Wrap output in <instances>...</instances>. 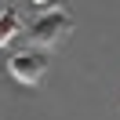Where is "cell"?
Listing matches in <instances>:
<instances>
[{
  "mask_svg": "<svg viewBox=\"0 0 120 120\" xmlns=\"http://www.w3.org/2000/svg\"><path fill=\"white\" fill-rule=\"evenodd\" d=\"M69 29H73V18H69L62 8H55V11H40V15L29 22L26 37L33 40V47H55Z\"/></svg>",
  "mask_w": 120,
  "mask_h": 120,
  "instance_id": "obj_1",
  "label": "cell"
},
{
  "mask_svg": "<svg viewBox=\"0 0 120 120\" xmlns=\"http://www.w3.org/2000/svg\"><path fill=\"white\" fill-rule=\"evenodd\" d=\"M8 73L15 76L18 84H40V80H44V73H47V58H44V51H40V47L18 51V55H11Z\"/></svg>",
  "mask_w": 120,
  "mask_h": 120,
  "instance_id": "obj_2",
  "label": "cell"
},
{
  "mask_svg": "<svg viewBox=\"0 0 120 120\" xmlns=\"http://www.w3.org/2000/svg\"><path fill=\"white\" fill-rule=\"evenodd\" d=\"M18 33H22V18H18V11H15V8H4V11H0V47H8Z\"/></svg>",
  "mask_w": 120,
  "mask_h": 120,
  "instance_id": "obj_3",
  "label": "cell"
},
{
  "mask_svg": "<svg viewBox=\"0 0 120 120\" xmlns=\"http://www.w3.org/2000/svg\"><path fill=\"white\" fill-rule=\"evenodd\" d=\"M55 8H62V0H44L40 4V11H55Z\"/></svg>",
  "mask_w": 120,
  "mask_h": 120,
  "instance_id": "obj_4",
  "label": "cell"
},
{
  "mask_svg": "<svg viewBox=\"0 0 120 120\" xmlns=\"http://www.w3.org/2000/svg\"><path fill=\"white\" fill-rule=\"evenodd\" d=\"M33 4H37V8H40V4H44V0H33Z\"/></svg>",
  "mask_w": 120,
  "mask_h": 120,
  "instance_id": "obj_5",
  "label": "cell"
}]
</instances>
